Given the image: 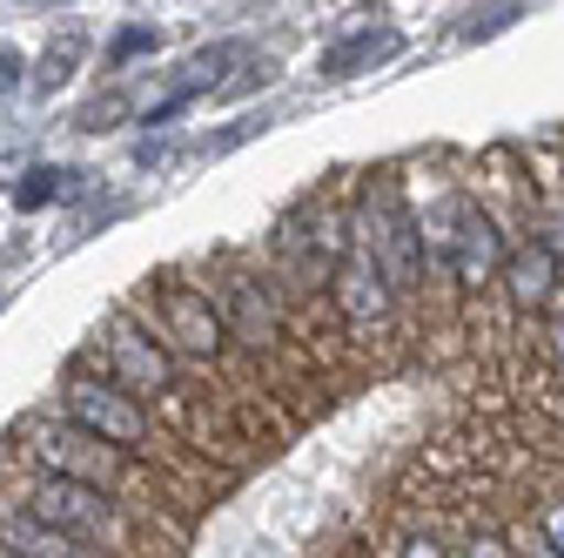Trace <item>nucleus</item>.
I'll use <instances>...</instances> for the list:
<instances>
[{"instance_id":"7ed1b4c3","label":"nucleus","mask_w":564,"mask_h":558,"mask_svg":"<svg viewBox=\"0 0 564 558\" xmlns=\"http://www.w3.org/2000/svg\"><path fill=\"white\" fill-rule=\"evenodd\" d=\"M54 410H61L75 431L101 438V444H115V451H128V458H141V464H155V471H175V438L162 431V417L141 404L134 390H121L95 357H75V364L61 371ZM175 477H182V471H175Z\"/></svg>"},{"instance_id":"4468645a","label":"nucleus","mask_w":564,"mask_h":558,"mask_svg":"<svg viewBox=\"0 0 564 558\" xmlns=\"http://www.w3.org/2000/svg\"><path fill=\"white\" fill-rule=\"evenodd\" d=\"M75 61H82V41H75V34H67L61 47H47V54L34 61V88H61L67 75H75Z\"/></svg>"},{"instance_id":"20e7f679","label":"nucleus","mask_w":564,"mask_h":558,"mask_svg":"<svg viewBox=\"0 0 564 558\" xmlns=\"http://www.w3.org/2000/svg\"><path fill=\"white\" fill-rule=\"evenodd\" d=\"M202 290H208V303H216L229 343H236L249 364L275 371L282 357L296 351V330H290V310H282L275 269H262L249 256H216V262L202 269Z\"/></svg>"},{"instance_id":"ddd939ff","label":"nucleus","mask_w":564,"mask_h":558,"mask_svg":"<svg viewBox=\"0 0 564 558\" xmlns=\"http://www.w3.org/2000/svg\"><path fill=\"white\" fill-rule=\"evenodd\" d=\"M141 54H162V28H155V21H128V28H115L101 61H108L115 75H121V67H134Z\"/></svg>"},{"instance_id":"dca6fc26","label":"nucleus","mask_w":564,"mask_h":558,"mask_svg":"<svg viewBox=\"0 0 564 558\" xmlns=\"http://www.w3.org/2000/svg\"><path fill=\"white\" fill-rule=\"evenodd\" d=\"M121 115H128V101H121V95H101V101H88V108L75 115V128H82V135H101V128H115Z\"/></svg>"},{"instance_id":"1a4fd4ad","label":"nucleus","mask_w":564,"mask_h":558,"mask_svg":"<svg viewBox=\"0 0 564 558\" xmlns=\"http://www.w3.org/2000/svg\"><path fill=\"white\" fill-rule=\"evenodd\" d=\"M0 551H14V558H101V551H88L75 538L47 532L41 518H28L14 498H0Z\"/></svg>"},{"instance_id":"6ab92c4d","label":"nucleus","mask_w":564,"mask_h":558,"mask_svg":"<svg viewBox=\"0 0 564 558\" xmlns=\"http://www.w3.org/2000/svg\"><path fill=\"white\" fill-rule=\"evenodd\" d=\"M21 82H28V75H21V54H14V47H0V95H14Z\"/></svg>"},{"instance_id":"0eeeda50","label":"nucleus","mask_w":564,"mask_h":558,"mask_svg":"<svg viewBox=\"0 0 564 558\" xmlns=\"http://www.w3.org/2000/svg\"><path fill=\"white\" fill-rule=\"evenodd\" d=\"M323 303H329V316H336L343 330H357V336H364V330H383V323H390L397 290L383 283V269L357 249V256H349V262L329 276V297H323Z\"/></svg>"},{"instance_id":"39448f33","label":"nucleus","mask_w":564,"mask_h":558,"mask_svg":"<svg viewBox=\"0 0 564 558\" xmlns=\"http://www.w3.org/2000/svg\"><path fill=\"white\" fill-rule=\"evenodd\" d=\"M134 310L149 316V330L169 343V351H175L195 377H208V371L223 377V371H229L236 343H229V330H223L216 303H208V290H202V283H188V269H155Z\"/></svg>"},{"instance_id":"f8f14e48","label":"nucleus","mask_w":564,"mask_h":558,"mask_svg":"<svg viewBox=\"0 0 564 558\" xmlns=\"http://www.w3.org/2000/svg\"><path fill=\"white\" fill-rule=\"evenodd\" d=\"M377 558H457V545H444L437 525H397V532L377 545Z\"/></svg>"},{"instance_id":"2eb2a0df","label":"nucleus","mask_w":564,"mask_h":558,"mask_svg":"<svg viewBox=\"0 0 564 558\" xmlns=\"http://www.w3.org/2000/svg\"><path fill=\"white\" fill-rule=\"evenodd\" d=\"M457 558H518V545H511V532H464Z\"/></svg>"},{"instance_id":"9b49d317","label":"nucleus","mask_w":564,"mask_h":558,"mask_svg":"<svg viewBox=\"0 0 564 558\" xmlns=\"http://www.w3.org/2000/svg\"><path fill=\"white\" fill-rule=\"evenodd\" d=\"M82 189V169L67 162H28L21 182H14V208H47V202H67Z\"/></svg>"},{"instance_id":"6e6552de","label":"nucleus","mask_w":564,"mask_h":558,"mask_svg":"<svg viewBox=\"0 0 564 558\" xmlns=\"http://www.w3.org/2000/svg\"><path fill=\"white\" fill-rule=\"evenodd\" d=\"M505 303H511V316H544V310H557V297H564V262L531 236V243H518L511 249V262H505Z\"/></svg>"},{"instance_id":"f257e3e1","label":"nucleus","mask_w":564,"mask_h":558,"mask_svg":"<svg viewBox=\"0 0 564 558\" xmlns=\"http://www.w3.org/2000/svg\"><path fill=\"white\" fill-rule=\"evenodd\" d=\"M8 458L28 464V471H47V477L95 484V492L134 505L141 518H155L169 538H188V505H195V498H188V484H182L175 471H155V464H141V458H128V451H115V444L75 431L61 410H34V417H21Z\"/></svg>"},{"instance_id":"9d476101","label":"nucleus","mask_w":564,"mask_h":558,"mask_svg":"<svg viewBox=\"0 0 564 558\" xmlns=\"http://www.w3.org/2000/svg\"><path fill=\"white\" fill-rule=\"evenodd\" d=\"M383 54H397V28H357L349 41H336L323 54V82H349V75H364V67L383 61Z\"/></svg>"},{"instance_id":"f3484780","label":"nucleus","mask_w":564,"mask_h":558,"mask_svg":"<svg viewBox=\"0 0 564 558\" xmlns=\"http://www.w3.org/2000/svg\"><path fill=\"white\" fill-rule=\"evenodd\" d=\"M538 538L551 545V551H564V498H538Z\"/></svg>"},{"instance_id":"a211bd4d","label":"nucleus","mask_w":564,"mask_h":558,"mask_svg":"<svg viewBox=\"0 0 564 558\" xmlns=\"http://www.w3.org/2000/svg\"><path fill=\"white\" fill-rule=\"evenodd\" d=\"M538 351H544V364H551V371L564 377V297H557V316H551V323L538 330Z\"/></svg>"},{"instance_id":"f03ea898","label":"nucleus","mask_w":564,"mask_h":558,"mask_svg":"<svg viewBox=\"0 0 564 558\" xmlns=\"http://www.w3.org/2000/svg\"><path fill=\"white\" fill-rule=\"evenodd\" d=\"M0 498H14L28 518H41L47 532L75 538L101 558H175L182 538H169L155 518H141L134 505L95 492V484H75V477H47V471H28L8 458V477H0Z\"/></svg>"},{"instance_id":"aec40b11","label":"nucleus","mask_w":564,"mask_h":558,"mask_svg":"<svg viewBox=\"0 0 564 558\" xmlns=\"http://www.w3.org/2000/svg\"><path fill=\"white\" fill-rule=\"evenodd\" d=\"M0 310H8V290H0Z\"/></svg>"},{"instance_id":"423d86ee","label":"nucleus","mask_w":564,"mask_h":558,"mask_svg":"<svg viewBox=\"0 0 564 558\" xmlns=\"http://www.w3.org/2000/svg\"><path fill=\"white\" fill-rule=\"evenodd\" d=\"M511 236H505V223L490 216V208L464 189V208H457V256H451V283L464 290V297H484V290H498L505 283V262H511Z\"/></svg>"}]
</instances>
